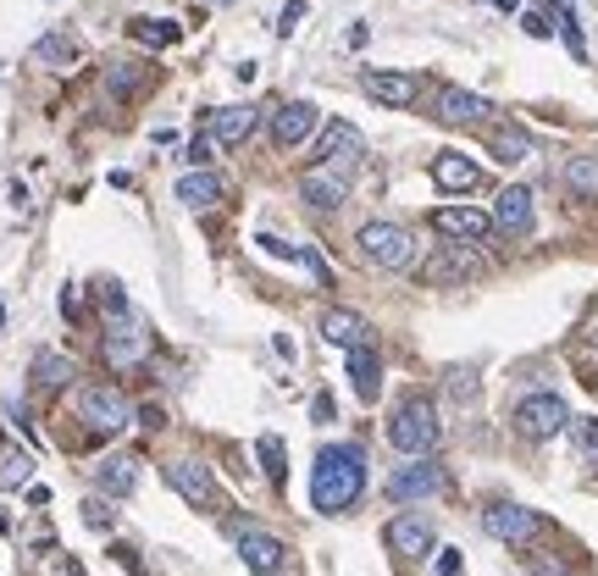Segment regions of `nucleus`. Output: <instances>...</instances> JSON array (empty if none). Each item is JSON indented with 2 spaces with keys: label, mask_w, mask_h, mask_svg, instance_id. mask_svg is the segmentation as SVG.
Returning <instances> with one entry per match:
<instances>
[{
  "label": "nucleus",
  "mask_w": 598,
  "mask_h": 576,
  "mask_svg": "<svg viewBox=\"0 0 598 576\" xmlns=\"http://www.w3.org/2000/svg\"><path fill=\"white\" fill-rule=\"evenodd\" d=\"M144 89H150V67H144V61H111L106 67V95L139 100Z\"/></svg>",
  "instance_id": "obj_25"
},
{
  "label": "nucleus",
  "mask_w": 598,
  "mask_h": 576,
  "mask_svg": "<svg viewBox=\"0 0 598 576\" xmlns=\"http://www.w3.org/2000/svg\"><path fill=\"white\" fill-rule=\"evenodd\" d=\"M349 372V388H355L360 405H377V394H383V355H377V344H355L344 360Z\"/></svg>",
  "instance_id": "obj_15"
},
{
  "label": "nucleus",
  "mask_w": 598,
  "mask_h": 576,
  "mask_svg": "<svg viewBox=\"0 0 598 576\" xmlns=\"http://www.w3.org/2000/svg\"><path fill=\"white\" fill-rule=\"evenodd\" d=\"M565 421H571V405H565L560 394H527V399H515V432L527 438V444H549V438H560Z\"/></svg>",
  "instance_id": "obj_4"
},
{
  "label": "nucleus",
  "mask_w": 598,
  "mask_h": 576,
  "mask_svg": "<svg viewBox=\"0 0 598 576\" xmlns=\"http://www.w3.org/2000/svg\"><path fill=\"white\" fill-rule=\"evenodd\" d=\"M366 488V455L360 444H327L311 466V504L322 516H344Z\"/></svg>",
  "instance_id": "obj_1"
},
{
  "label": "nucleus",
  "mask_w": 598,
  "mask_h": 576,
  "mask_svg": "<svg viewBox=\"0 0 598 576\" xmlns=\"http://www.w3.org/2000/svg\"><path fill=\"white\" fill-rule=\"evenodd\" d=\"M100 355H106L111 372H133V366H144V355H150V333H144L139 316H111L106 327V344H100Z\"/></svg>",
  "instance_id": "obj_7"
},
{
  "label": "nucleus",
  "mask_w": 598,
  "mask_h": 576,
  "mask_svg": "<svg viewBox=\"0 0 598 576\" xmlns=\"http://www.w3.org/2000/svg\"><path fill=\"white\" fill-rule=\"evenodd\" d=\"M322 338L338 344V349H355V344H371V327H366V316H355V311H327Z\"/></svg>",
  "instance_id": "obj_24"
},
{
  "label": "nucleus",
  "mask_w": 598,
  "mask_h": 576,
  "mask_svg": "<svg viewBox=\"0 0 598 576\" xmlns=\"http://www.w3.org/2000/svg\"><path fill=\"white\" fill-rule=\"evenodd\" d=\"M388 549L399 560H427L432 554V521L427 516H394L388 521Z\"/></svg>",
  "instance_id": "obj_18"
},
{
  "label": "nucleus",
  "mask_w": 598,
  "mask_h": 576,
  "mask_svg": "<svg viewBox=\"0 0 598 576\" xmlns=\"http://www.w3.org/2000/svg\"><path fill=\"white\" fill-rule=\"evenodd\" d=\"M360 89H366V100H377V106H394V111H405L410 100H416V78L410 72H383V67H366L360 72Z\"/></svg>",
  "instance_id": "obj_17"
},
{
  "label": "nucleus",
  "mask_w": 598,
  "mask_h": 576,
  "mask_svg": "<svg viewBox=\"0 0 598 576\" xmlns=\"http://www.w3.org/2000/svg\"><path fill=\"white\" fill-rule=\"evenodd\" d=\"M482 527H488L499 543H510V549H527V543H538L543 516H538V510H527V504H488Z\"/></svg>",
  "instance_id": "obj_10"
},
{
  "label": "nucleus",
  "mask_w": 598,
  "mask_h": 576,
  "mask_svg": "<svg viewBox=\"0 0 598 576\" xmlns=\"http://www.w3.org/2000/svg\"><path fill=\"white\" fill-rule=\"evenodd\" d=\"M34 56L45 61V67H72V61L84 56V45H78V34H39Z\"/></svg>",
  "instance_id": "obj_30"
},
{
  "label": "nucleus",
  "mask_w": 598,
  "mask_h": 576,
  "mask_svg": "<svg viewBox=\"0 0 598 576\" xmlns=\"http://www.w3.org/2000/svg\"><path fill=\"white\" fill-rule=\"evenodd\" d=\"M532 576H571V565L560 554H532Z\"/></svg>",
  "instance_id": "obj_38"
},
{
  "label": "nucleus",
  "mask_w": 598,
  "mask_h": 576,
  "mask_svg": "<svg viewBox=\"0 0 598 576\" xmlns=\"http://www.w3.org/2000/svg\"><path fill=\"white\" fill-rule=\"evenodd\" d=\"M67 576H84V571H78V565H72V571H67Z\"/></svg>",
  "instance_id": "obj_48"
},
{
  "label": "nucleus",
  "mask_w": 598,
  "mask_h": 576,
  "mask_svg": "<svg viewBox=\"0 0 598 576\" xmlns=\"http://www.w3.org/2000/svg\"><path fill=\"white\" fill-rule=\"evenodd\" d=\"M34 477V455L17 444H0V488H23Z\"/></svg>",
  "instance_id": "obj_32"
},
{
  "label": "nucleus",
  "mask_w": 598,
  "mask_h": 576,
  "mask_svg": "<svg viewBox=\"0 0 598 576\" xmlns=\"http://www.w3.org/2000/svg\"><path fill=\"white\" fill-rule=\"evenodd\" d=\"M0 327H6V305H0Z\"/></svg>",
  "instance_id": "obj_47"
},
{
  "label": "nucleus",
  "mask_w": 598,
  "mask_h": 576,
  "mask_svg": "<svg viewBox=\"0 0 598 576\" xmlns=\"http://www.w3.org/2000/svg\"><path fill=\"white\" fill-rule=\"evenodd\" d=\"M283 543L272 538V532H255V527H239V560L250 565L255 576H266V571H277L283 565Z\"/></svg>",
  "instance_id": "obj_22"
},
{
  "label": "nucleus",
  "mask_w": 598,
  "mask_h": 576,
  "mask_svg": "<svg viewBox=\"0 0 598 576\" xmlns=\"http://www.w3.org/2000/svg\"><path fill=\"white\" fill-rule=\"evenodd\" d=\"M432 228L455 244H477L493 233V216L477 211V205H443V211H432Z\"/></svg>",
  "instance_id": "obj_13"
},
{
  "label": "nucleus",
  "mask_w": 598,
  "mask_h": 576,
  "mask_svg": "<svg viewBox=\"0 0 598 576\" xmlns=\"http://www.w3.org/2000/svg\"><path fill=\"white\" fill-rule=\"evenodd\" d=\"M521 28H527L532 39H549L554 34V17L549 12H527V17H521Z\"/></svg>",
  "instance_id": "obj_41"
},
{
  "label": "nucleus",
  "mask_w": 598,
  "mask_h": 576,
  "mask_svg": "<svg viewBox=\"0 0 598 576\" xmlns=\"http://www.w3.org/2000/svg\"><path fill=\"white\" fill-rule=\"evenodd\" d=\"M438 438H443V421H438V405H432L427 394H410V399H399V410L388 416V444L399 449V455H432L438 449Z\"/></svg>",
  "instance_id": "obj_2"
},
{
  "label": "nucleus",
  "mask_w": 598,
  "mask_h": 576,
  "mask_svg": "<svg viewBox=\"0 0 598 576\" xmlns=\"http://www.w3.org/2000/svg\"><path fill=\"white\" fill-rule=\"evenodd\" d=\"M576 455H582V466L598 471V421H576Z\"/></svg>",
  "instance_id": "obj_35"
},
{
  "label": "nucleus",
  "mask_w": 598,
  "mask_h": 576,
  "mask_svg": "<svg viewBox=\"0 0 598 576\" xmlns=\"http://www.w3.org/2000/svg\"><path fill=\"white\" fill-rule=\"evenodd\" d=\"M316 122H322V111H316L311 100H288V106L272 117V144L277 150H299V144L316 133Z\"/></svg>",
  "instance_id": "obj_16"
},
{
  "label": "nucleus",
  "mask_w": 598,
  "mask_h": 576,
  "mask_svg": "<svg viewBox=\"0 0 598 576\" xmlns=\"http://www.w3.org/2000/svg\"><path fill=\"white\" fill-rule=\"evenodd\" d=\"M565 189H571V200L598 205V156H571L565 161Z\"/></svg>",
  "instance_id": "obj_28"
},
{
  "label": "nucleus",
  "mask_w": 598,
  "mask_h": 576,
  "mask_svg": "<svg viewBox=\"0 0 598 576\" xmlns=\"http://www.w3.org/2000/svg\"><path fill=\"white\" fill-rule=\"evenodd\" d=\"M95 482H100V493L122 499V493H133V482H139V466H133L128 455H106V460L95 466Z\"/></svg>",
  "instance_id": "obj_27"
},
{
  "label": "nucleus",
  "mask_w": 598,
  "mask_h": 576,
  "mask_svg": "<svg viewBox=\"0 0 598 576\" xmlns=\"http://www.w3.org/2000/svg\"><path fill=\"white\" fill-rule=\"evenodd\" d=\"M488 156L499 161V167H521V161L532 156V133L515 128V122H504V128L488 133Z\"/></svg>",
  "instance_id": "obj_23"
},
{
  "label": "nucleus",
  "mask_w": 598,
  "mask_h": 576,
  "mask_svg": "<svg viewBox=\"0 0 598 576\" xmlns=\"http://www.w3.org/2000/svg\"><path fill=\"white\" fill-rule=\"evenodd\" d=\"M266 576H277V571H266Z\"/></svg>",
  "instance_id": "obj_49"
},
{
  "label": "nucleus",
  "mask_w": 598,
  "mask_h": 576,
  "mask_svg": "<svg viewBox=\"0 0 598 576\" xmlns=\"http://www.w3.org/2000/svg\"><path fill=\"white\" fill-rule=\"evenodd\" d=\"M355 244H360V255H366L371 266H383V272H410V266H416V239H410L399 222H360Z\"/></svg>",
  "instance_id": "obj_3"
},
{
  "label": "nucleus",
  "mask_w": 598,
  "mask_h": 576,
  "mask_svg": "<svg viewBox=\"0 0 598 576\" xmlns=\"http://www.w3.org/2000/svg\"><path fill=\"white\" fill-rule=\"evenodd\" d=\"M167 488L183 493L194 510H216V504H222L216 477H211V466H205V460H172V466H167Z\"/></svg>",
  "instance_id": "obj_12"
},
{
  "label": "nucleus",
  "mask_w": 598,
  "mask_h": 576,
  "mask_svg": "<svg viewBox=\"0 0 598 576\" xmlns=\"http://www.w3.org/2000/svg\"><path fill=\"white\" fill-rule=\"evenodd\" d=\"M488 100L482 95H471V89H443L438 95V122H449V128H477V122H488Z\"/></svg>",
  "instance_id": "obj_19"
},
{
  "label": "nucleus",
  "mask_w": 598,
  "mask_h": 576,
  "mask_svg": "<svg viewBox=\"0 0 598 576\" xmlns=\"http://www.w3.org/2000/svg\"><path fill=\"white\" fill-rule=\"evenodd\" d=\"M84 516H89V527H106V521H111V510H106L100 499H89V504H84Z\"/></svg>",
  "instance_id": "obj_43"
},
{
  "label": "nucleus",
  "mask_w": 598,
  "mask_h": 576,
  "mask_svg": "<svg viewBox=\"0 0 598 576\" xmlns=\"http://www.w3.org/2000/svg\"><path fill=\"white\" fill-rule=\"evenodd\" d=\"M261 471H266V482H272V488H283L288 482V449H283V438H277V432H261Z\"/></svg>",
  "instance_id": "obj_33"
},
{
  "label": "nucleus",
  "mask_w": 598,
  "mask_h": 576,
  "mask_svg": "<svg viewBox=\"0 0 598 576\" xmlns=\"http://www.w3.org/2000/svg\"><path fill=\"white\" fill-rule=\"evenodd\" d=\"M211 133H216V144H228V150H233V144H244L255 133V106H222L211 117Z\"/></svg>",
  "instance_id": "obj_26"
},
{
  "label": "nucleus",
  "mask_w": 598,
  "mask_h": 576,
  "mask_svg": "<svg viewBox=\"0 0 598 576\" xmlns=\"http://www.w3.org/2000/svg\"><path fill=\"white\" fill-rule=\"evenodd\" d=\"M211 156H216V139H211V133H194L189 161H194V167H211Z\"/></svg>",
  "instance_id": "obj_40"
},
{
  "label": "nucleus",
  "mask_w": 598,
  "mask_h": 576,
  "mask_svg": "<svg viewBox=\"0 0 598 576\" xmlns=\"http://www.w3.org/2000/svg\"><path fill=\"white\" fill-rule=\"evenodd\" d=\"M178 200L189 205V211H211V205L222 200V178H216V172H189V178H178Z\"/></svg>",
  "instance_id": "obj_29"
},
{
  "label": "nucleus",
  "mask_w": 598,
  "mask_h": 576,
  "mask_svg": "<svg viewBox=\"0 0 598 576\" xmlns=\"http://www.w3.org/2000/svg\"><path fill=\"white\" fill-rule=\"evenodd\" d=\"M299 200H311L316 211H338L349 200V172L338 167H305L299 172Z\"/></svg>",
  "instance_id": "obj_14"
},
{
  "label": "nucleus",
  "mask_w": 598,
  "mask_h": 576,
  "mask_svg": "<svg viewBox=\"0 0 598 576\" xmlns=\"http://www.w3.org/2000/svg\"><path fill=\"white\" fill-rule=\"evenodd\" d=\"M432 576H460V549H443L438 554V571Z\"/></svg>",
  "instance_id": "obj_42"
},
{
  "label": "nucleus",
  "mask_w": 598,
  "mask_h": 576,
  "mask_svg": "<svg viewBox=\"0 0 598 576\" xmlns=\"http://www.w3.org/2000/svg\"><path fill=\"white\" fill-rule=\"evenodd\" d=\"M133 39H144V45H178L183 28L178 23H161V17H133Z\"/></svg>",
  "instance_id": "obj_34"
},
{
  "label": "nucleus",
  "mask_w": 598,
  "mask_h": 576,
  "mask_svg": "<svg viewBox=\"0 0 598 576\" xmlns=\"http://www.w3.org/2000/svg\"><path fill=\"white\" fill-rule=\"evenodd\" d=\"M477 277H482V255L471 244H438L427 255V266H421V283L427 288H466Z\"/></svg>",
  "instance_id": "obj_5"
},
{
  "label": "nucleus",
  "mask_w": 598,
  "mask_h": 576,
  "mask_svg": "<svg viewBox=\"0 0 598 576\" xmlns=\"http://www.w3.org/2000/svg\"><path fill=\"white\" fill-rule=\"evenodd\" d=\"M61 316H67V322H78V294H72V288H61Z\"/></svg>",
  "instance_id": "obj_44"
},
{
  "label": "nucleus",
  "mask_w": 598,
  "mask_h": 576,
  "mask_svg": "<svg viewBox=\"0 0 598 576\" xmlns=\"http://www.w3.org/2000/svg\"><path fill=\"white\" fill-rule=\"evenodd\" d=\"M133 399H122V388H84L78 394V421L89 432H128L133 427Z\"/></svg>",
  "instance_id": "obj_6"
},
{
  "label": "nucleus",
  "mask_w": 598,
  "mask_h": 576,
  "mask_svg": "<svg viewBox=\"0 0 598 576\" xmlns=\"http://www.w3.org/2000/svg\"><path fill=\"white\" fill-rule=\"evenodd\" d=\"M449 394H455L460 405H471V399H477V377H471V372H449Z\"/></svg>",
  "instance_id": "obj_37"
},
{
  "label": "nucleus",
  "mask_w": 598,
  "mask_h": 576,
  "mask_svg": "<svg viewBox=\"0 0 598 576\" xmlns=\"http://www.w3.org/2000/svg\"><path fill=\"white\" fill-rule=\"evenodd\" d=\"M443 488H449V477H443V466H438V460H427V455H416L410 466H399L394 477H388V499H399V504L438 499Z\"/></svg>",
  "instance_id": "obj_11"
},
{
  "label": "nucleus",
  "mask_w": 598,
  "mask_h": 576,
  "mask_svg": "<svg viewBox=\"0 0 598 576\" xmlns=\"http://www.w3.org/2000/svg\"><path fill=\"white\" fill-rule=\"evenodd\" d=\"M299 23H305V0H288V6H283V17H277V34L288 39Z\"/></svg>",
  "instance_id": "obj_39"
},
{
  "label": "nucleus",
  "mask_w": 598,
  "mask_h": 576,
  "mask_svg": "<svg viewBox=\"0 0 598 576\" xmlns=\"http://www.w3.org/2000/svg\"><path fill=\"white\" fill-rule=\"evenodd\" d=\"M78 377V366H72L67 355H56V349H39L34 355V383L39 388H61V383H72Z\"/></svg>",
  "instance_id": "obj_31"
},
{
  "label": "nucleus",
  "mask_w": 598,
  "mask_h": 576,
  "mask_svg": "<svg viewBox=\"0 0 598 576\" xmlns=\"http://www.w3.org/2000/svg\"><path fill=\"white\" fill-rule=\"evenodd\" d=\"M432 183L449 189V194H466V189L482 183V172H477V161L460 156V150H438V156H432Z\"/></svg>",
  "instance_id": "obj_20"
},
{
  "label": "nucleus",
  "mask_w": 598,
  "mask_h": 576,
  "mask_svg": "<svg viewBox=\"0 0 598 576\" xmlns=\"http://www.w3.org/2000/svg\"><path fill=\"white\" fill-rule=\"evenodd\" d=\"M311 416H316V421H333V399H327V394H316V405H311Z\"/></svg>",
  "instance_id": "obj_45"
},
{
  "label": "nucleus",
  "mask_w": 598,
  "mask_h": 576,
  "mask_svg": "<svg viewBox=\"0 0 598 576\" xmlns=\"http://www.w3.org/2000/svg\"><path fill=\"white\" fill-rule=\"evenodd\" d=\"M255 250L277 255V261H294V266H305V272H311L322 288H333V272H327V261H322L316 250H305V244H283L277 233H255Z\"/></svg>",
  "instance_id": "obj_21"
},
{
  "label": "nucleus",
  "mask_w": 598,
  "mask_h": 576,
  "mask_svg": "<svg viewBox=\"0 0 598 576\" xmlns=\"http://www.w3.org/2000/svg\"><path fill=\"white\" fill-rule=\"evenodd\" d=\"M488 6H499V12H515V0H488Z\"/></svg>",
  "instance_id": "obj_46"
},
{
  "label": "nucleus",
  "mask_w": 598,
  "mask_h": 576,
  "mask_svg": "<svg viewBox=\"0 0 598 576\" xmlns=\"http://www.w3.org/2000/svg\"><path fill=\"white\" fill-rule=\"evenodd\" d=\"M532 228H538V194H532L527 183L499 189V200H493V233H504V239H527Z\"/></svg>",
  "instance_id": "obj_8"
},
{
  "label": "nucleus",
  "mask_w": 598,
  "mask_h": 576,
  "mask_svg": "<svg viewBox=\"0 0 598 576\" xmlns=\"http://www.w3.org/2000/svg\"><path fill=\"white\" fill-rule=\"evenodd\" d=\"M360 156H366V139H360V128H349V122H327L322 139H316V150H311V167L355 172Z\"/></svg>",
  "instance_id": "obj_9"
},
{
  "label": "nucleus",
  "mask_w": 598,
  "mask_h": 576,
  "mask_svg": "<svg viewBox=\"0 0 598 576\" xmlns=\"http://www.w3.org/2000/svg\"><path fill=\"white\" fill-rule=\"evenodd\" d=\"M554 28H560L565 50H571L576 61H587V39H582V28H576V17H571V12H560V17H554Z\"/></svg>",
  "instance_id": "obj_36"
}]
</instances>
